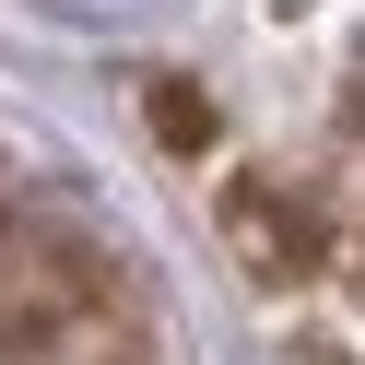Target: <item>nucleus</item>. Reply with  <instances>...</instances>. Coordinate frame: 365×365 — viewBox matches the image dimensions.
Returning <instances> with one entry per match:
<instances>
[{
	"label": "nucleus",
	"instance_id": "obj_2",
	"mask_svg": "<svg viewBox=\"0 0 365 365\" xmlns=\"http://www.w3.org/2000/svg\"><path fill=\"white\" fill-rule=\"evenodd\" d=\"M142 95H153V142H177V153H200V142H212V106H200V83H142Z\"/></svg>",
	"mask_w": 365,
	"mask_h": 365
},
{
	"label": "nucleus",
	"instance_id": "obj_4",
	"mask_svg": "<svg viewBox=\"0 0 365 365\" xmlns=\"http://www.w3.org/2000/svg\"><path fill=\"white\" fill-rule=\"evenodd\" d=\"M48 365H153V354H118V341H59Z\"/></svg>",
	"mask_w": 365,
	"mask_h": 365
},
{
	"label": "nucleus",
	"instance_id": "obj_1",
	"mask_svg": "<svg viewBox=\"0 0 365 365\" xmlns=\"http://www.w3.org/2000/svg\"><path fill=\"white\" fill-rule=\"evenodd\" d=\"M224 247L247 259V283H307L318 247H330V224H318V200L294 177H236L224 189Z\"/></svg>",
	"mask_w": 365,
	"mask_h": 365
},
{
	"label": "nucleus",
	"instance_id": "obj_3",
	"mask_svg": "<svg viewBox=\"0 0 365 365\" xmlns=\"http://www.w3.org/2000/svg\"><path fill=\"white\" fill-rule=\"evenodd\" d=\"M48 24H153V12H177V0H36Z\"/></svg>",
	"mask_w": 365,
	"mask_h": 365
}]
</instances>
